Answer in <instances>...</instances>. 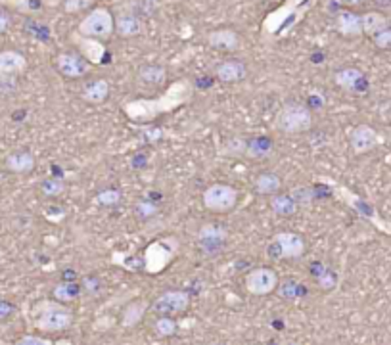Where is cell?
Here are the masks:
<instances>
[{
	"mask_svg": "<svg viewBox=\"0 0 391 345\" xmlns=\"http://www.w3.org/2000/svg\"><path fill=\"white\" fill-rule=\"evenodd\" d=\"M194 96V85L188 79H179L167 86V90L158 98H138L123 106V112L128 119L135 123H150L158 119L163 113L175 112L177 108L184 106Z\"/></svg>",
	"mask_w": 391,
	"mask_h": 345,
	"instance_id": "cell-1",
	"label": "cell"
},
{
	"mask_svg": "<svg viewBox=\"0 0 391 345\" xmlns=\"http://www.w3.org/2000/svg\"><path fill=\"white\" fill-rule=\"evenodd\" d=\"M316 4V0H284V4L272 10L263 21V34L271 39L288 37L294 27L307 16V12Z\"/></svg>",
	"mask_w": 391,
	"mask_h": 345,
	"instance_id": "cell-2",
	"label": "cell"
},
{
	"mask_svg": "<svg viewBox=\"0 0 391 345\" xmlns=\"http://www.w3.org/2000/svg\"><path fill=\"white\" fill-rule=\"evenodd\" d=\"M33 315L35 326L46 334L69 330L75 322L73 310L69 309L66 303L56 302V299H44V302L37 303L33 307Z\"/></svg>",
	"mask_w": 391,
	"mask_h": 345,
	"instance_id": "cell-3",
	"label": "cell"
},
{
	"mask_svg": "<svg viewBox=\"0 0 391 345\" xmlns=\"http://www.w3.org/2000/svg\"><path fill=\"white\" fill-rule=\"evenodd\" d=\"M313 127V115L303 103H286L274 117V129L284 135H299Z\"/></svg>",
	"mask_w": 391,
	"mask_h": 345,
	"instance_id": "cell-4",
	"label": "cell"
},
{
	"mask_svg": "<svg viewBox=\"0 0 391 345\" xmlns=\"http://www.w3.org/2000/svg\"><path fill=\"white\" fill-rule=\"evenodd\" d=\"M115 31V17L111 16V12L104 6L90 10L77 27V33H81L83 37H93L98 41H106L110 39Z\"/></svg>",
	"mask_w": 391,
	"mask_h": 345,
	"instance_id": "cell-5",
	"label": "cell"
},
{
	"mask_svg": "<svg viewBox=\"0 0 391 345\" xmlns=\"http://www.w3.org/2000/svg\"><path fill=\"white\" fill-rule=\"evenodd\" d=\"M177 250H179V241L175 238H163V240H155L152 241L148 248L144 250V265L146 273L150 275H158L162 273L163 268L169 265L171 261L177 255Z\"/></svg>",
	"mask_w": 391,
	"mask_h": 345,
	"instance_id": "cell-6",
	"label": "cell"
},
{
	"mask_svg": "<svg viewBox=\"0 0 391 345\" xmlns=\"http://www.w3.org/2000/svg\"><path fill=\"white\" fill-rule=\"evenodd\" d=\"M204 206L213 213H227L238 204V190L225 182H215L204 192Z\"/></svg>",
	"mask_w": 391,
	"mask_h": 345,
	"instance_id": "cell-7",
	"label": "cell"
},
{
	"mask_svg": "<svg viewBox=\"0 0 391 345\" xmlns=\"http://www.w3.org/2000/svg\"><path fill=\"white\" fill-rule=\"evenodd\" d=\"M280 284L278 273L274 268L257 267L246 276V290L251 295H269Z\"/></svg>",
	"mask_w": 391,
	"mask_h": 345,
	"instance_id": "cell-8",
	"label": "cell"
},
{
	"mask_svg": "<svg viewBox=\"0 0 391 345\" xmlns=\"http://www.w3.org/2000/svg\"><path fill=\"white\" fill-rule=\"evenodd\" d=\"M269 253L280 259H298L305 253V240L296 233L274 234Z\"/></svg>",
	"mask_w": 391,
	"mask_h": 345,
	"instance_id": "cell-9",
	"label": "cell"
},
{
	"mask_svg": "<svg viewBox=\"0 0 391 345\" xmlns=\"http://www.w3.org/2000/svg\"><path fill=\"white\" fill-rule=\"evenodd\" d=\"M190 305V295L182 290H169L158 295V299L152 303V310L160 317H173L184 313Z\"/></svg>",
	"mask_w": 391,
	"mask_h": 345,
	"instance_id": "cell-10",
	"label": "cell"
},
{
	"mask_svg": "<svg viewBox=\"0 0 391 345\" xmlns=\"http://www.w3.org/2000/svg\"><path fill=\"white\" fill-rule=\"evenodd\" d=\"M71 43L77 44L81 56L85 58L90 66H100L106 58V46L102 41L93 39V37H83L81 33H71Z\"/></svg>",
	"mask_w": 391,
	"mask_h": 345,
	"instance_id": "cell-11",
	"label": "cell"
},
{
	"mask_svg": "<svg viewBox=\"0 0 391 345\" xmlns=\"http://www.w3.org/2000/svg\"><path fill=\"white\" fill-rule=\"evenodd\" d=\"M349 144L355 154H366L382 144V137L368 125H359L349 135Z\"/></svg>",
	"mask_w": 391,
	"mask_h": 345,
	"instance_id": "cell-12",
	"label": "cell"
},
{
	"mask_svg": "<svg viewBox=\"0 0 391 345\" xmlns=\"http://www.w3.org/2000/svg\"><path fill=\"white\" fill-rule=\"evenodd\" d=\"M56 68H58L61 75L75 79L86 75L88 69H90V63H88L83 56H79V54L61 52V54H58V58H56Z\"/></svg>",
	"mask_w": 391,
	"mask_h": 345,
	"instance_id": "cell-13",
	"label": "cell"
},
{
	"mask_svg": "<svg viewBox=\"0 0 391 345\" xmlns=\"http://www.w3.org/2000/svg\"><path fill=\"white\" fill-rule=\"evenodd\" d=\"M27 69V58L17 50L0 52V77H16Z\"/></svg>",
	"mask_w": 391,
	"mask_h": 345,
	"instance_id": "cell-14",
	"label": "cell"
},
{
	"mask_svg": "<svg viewBox=\"0 0 391 345\" xmlns=\"http://www.w3.org/2000/svg\"><path fill=\"white\" fill-rule=\"evenodd\" d=\"M215 75L221 83L232 85V83H238L247 75V68L244 61L240 60H222L217 63L215 68Z\"/></svg>",
	"mask_w": 391,
	"mask_h": 345,
	"instance_id": "cell-15",
	"label": "cell"
},
{
	"mask_svg": "<svg viewBox=\"0 0 391 345\" xmlns=\"http://www.w3.org/2000/svg\"><path fill=\"white\" fill-rule=\"evenodd\" d=\"M227 234L229 233L221 226H217V224H205L198 233V241H200V246L205 251L221 250L222 244L227 241Z\"/></svg>",
	"mask_w": 391,
	"mask_h": 345,
	"instance_id": "cell-16",
	"label": "cell"
},
{
	"mask_svg": "<svg viewBox=\"0 0 391 345\" xmlns=\"http://www.w3.org/2000/svg\"><path fill=\"white\" fill-rule=\"evenodd\" d=\"M207 44L219 52L236 50L240 46L238 33L232 31V29H215L207 34Z\"/></svg>",
	"mask_w": 391,
	"mask_h": 345,
	"instance_id": "cell-17",
	"label": "cell"
},
{
	"mask_svg": "<svg viewBox=\"0 0 391 345\" xmlns=\"http://www.w3.org/2000/svg\"><path fill=\"white\" fill-rule=\"evenodd\" d=\"M334 26H336V31L343 34V37H359V34H363L361 16L355 14V12H349V10H343V12H340L336 16Z\"/></svg>",
	"mask_w": 391,
	"mask_h": 345,
	"instance_id": "cell-18",
	"label": "cell"
},
{
	"mask_svg": "<svg viewBox=\"0 0 391 345\" xmlns=\"http://www.w3.org/2000/svg\"><path fill=\"white\" fill-rule=\"evenodd\" d=\"M115 31L123 37V39H135L138 34H142L144 31V23L140 17H136L135 14H121L115 19Z\"/></svg>",
	"mask_w": 391,
	"mask_h": 345,
	"instance_id": "cell-19",
	"label": "cell"
},
{
	"mask_svg": "<svg viewBox=\"0 0 391 345\" xmlns=\"http://www.w3.org/2000/svg\"><path fill=\"white\" fill-rule=\"evenodd\" d=\"M272 152H274V144L271 138L256 137L247 140L246 155L249 159H267V157H271Z\"/></svg>",
	"mask_w": 391,
	"mask_h": 345,
	"instance_id": "cell-20",
	"label": "cell"
},
{
	"mask_svg": "<svg viewBox=\"0 0 391 345\" xmlns=\"http://www.w3.org/2000/svg\"><path fill=\"white\" fill-rule=\"evenodd\" d=\"M83 100L88 103H102L110 96V83L106 79H96L83 88Z\"/></svg>",
	"mask_w": 391,
	"mask_h": 345,
	"instance_id": "cell-21",
	"label": "cell"
},
{
	"mask_svg": "<svg viewBox=\"0 0 391 345\" xmlns=\"http://www.w3.org/2000/svg\"><path fill=\"white\" fill-rule=\"evenodd\" d=\"M254 188H256L259 194H263V196H274V194L282 188L280 177L272 171H263L261 175H257L256 179H254Z\"/></svg>",
	"mask_w": 391,
	"mask_h": 345,
	"instance_id": "cell-22",
	"label": "cell"
},
{
	"mask_svg": "<svg viewBox=\"0 0 391 345\" xmlns=\"http://www.w3.org/2000/svg\"><path fill=\"white\" fill-rule=\"evenodd\" d=\"M6 169L17 175H26L35 169V157L29 152H14L6 157Z\"/></svg>",
	"mask_w": 391,
	"mask_h": 345,
	"instance_id": "cell-23",
	"label": "cell"
},
{
	"mask_svg": "<svg viewBox=\"0 0 391 345\" xmlns=\"http://www.w3.org/2000/svg\"><path fill=\"white\" fill-rule=\"evenodd\" d=\"M148 307H150V305H148V302H144V299L128 303L127 307H125V310H123V317H121V326L123 328L136 326L140 320L144 319Z\"/></svg>",
	"mask_w": 391,
	"mask_h": 345,
	"instance_id": "cell-24",
	"label": "cell"
},
{
	"mask_svg": "<svg viewBox=\"0 0 391 345\" xmlns=\"http://www.w3.org/2000/svg\"><path fill=\"white\" fill-rule=\"evenodd\" d=\"M81 293H83V288H81V284H77V282H60V284L54 286V290H52V297L60 303H69V302H75V299H79V297H81Z\"/></svg>",
	"mask_w": 391,
	"mask_h": 345,
	"instance_id": "cell-25",
	"label": "cell"
},
{
	"mask_svg": "<svg viewBox=\"0 0 391 345\" xmlns=\"http://www.w3.org/2000/svg\"><path fill=\"white\" fill-rule=\"evenodd\" d=\"M138 79L146 83V85L152 86H160L167 81V69L163 66H158V63H152V66H144L138 71Z\"/></svg>",
	"mask_w": 391,
	"mask_h": 345,
	"instance_id": "cell-26",
	"label": "cell"
},
{
	"mask_svg": "<svg viewBox=\"0 0 391 345\" xmlns=\"http://www.w3.org/2000/svg\"><path fill=\"white\" fill-rule=\"evenodd\" d=\"M361 26H363V33L374 37L382 33L383 29H388V17L378 12H368L365 16H361Z\"/></svg>",
	"mask_w": 391,
	"mask_h": 345,
	"instance_id": "cell-27",
	"label": "cell"
},
{
	"mask_svg": "<svg viewBox=\"0 0 391 345\" xmlns=\"http://www.w3.org/2000/svg\"><path fill=\"white\" fill-rule=\"evenodd\" d=\"M334 81H336V85L341 86V88L353 90V88H357L359 83L363 81V73L355 68H345L334 75Z\"/></svg>",
	"mask_w": 391,
	"mask_h": 345,
	"instance_id": "cell-28",
	"label": "cell"
},
{
	"mask_svg": "<svg viewBox=\"0 0 391 345\" xmlns=\"http://www.w3.org/2000/svg\"><path fill=\"white\" fill-rule=\"evenodd\" d=\"M298 206L299 204L292 198V196H272L271 199L272 213H276V215H282V217L294 215V213L298 211Z\"/></svg>",
	"mask_w": 391,
	"mask_h": 345,
	"instance_id": "cell-29",
	"label": "cell"
},
{
	"mask_svg": "<svg viewBox=\"0 0 391 345\" xmlns=\"http://www.w3.org/2000/svg\"><path fill=\"white\" fill-rule=\"evenodd\" d=\"M155 332L160 334L162 337H169L173 334H177V330H179V322L173 319V317H160V319L155 320Z\"/></svg>",
	"mask_w": 391,
	"mask_h": 345,
	"instance_id": "cell-30",
	"label": "cell"
},
{
	"mask_svg": "<svg viewBox=\"0 0 391 345\" xmlns=\"http://www.w3.org/2000/svg\"><path fill=\"white\" fill-rule=\"evenodd\" d=\"M96 201L100 204V206H117L121 201V192L115 188H108L100 192L98 196H96Z\"/></svg>",
	"mask_w": 391,
	"mask_h": 345,
	"instance_id": "cell-31",
	"label": "cell"
},
{
	"mask_svg": "<svg viewBox=\"0 0 391 345\" xmlns=\"http://www.w3.org/2000/svg\"><path fill=\"white\" fill-rule=\"evenodd\" d=\"M135 213L140 219H150V217L158 213V206L153 201H148V199H140V201H136Z\"/></svg>",
	"mask_w": 391,
	"mask_h": 345,
	"instance_id": "cell-32",
	"label": "cell"
},
{
	"mask_svg": "<svg viewBox=\"0 0 391 345\" xmlns=\"http://www.w3.org/2000/svg\"><path fill=\"white\" fill-rule=\"evenodd\" d=\"M41 190H43L44 196H60L61 192L66 190V184L58 179H46V181L41 184Z\"/></svg>",
	"mask_w": 391,
	"mask_h": 345,
	"instance_id": "cell-33",
	"label": "cell"
},
{
	"mask_svg": "<svg viewBox=\"0 0 391 345\" xmlns=\"http://www.w3.org/2000/svg\"><path fill=\"white\" fill-rule=\"evenodd\" d=\"M93 2L94 0H64V10H66L68 14H77V12H81V10L88 8Z\"/></svg>",
	"mask_w": 391,
	"mask_h": 345,
	"instance_id": "cell-34",
	"label": "cell"
},
{
	"mask_svg": "<svg viewBox=\"0 0 391 345\" xmlns=\"http://www.w3.org/2000/svg\"><path fill=\"white\" fill-rule=\"evenodd\" d=\"M246 144H247V140H244V138H234V140H229V142H227V154L246 155Z\"/></svg>",
	"mask_w": 391,
	"mask_h": 345,
	"instance_id": "cell-35",
	"label": "cell"
},
{
	"mask_svg": "<svg viewBox=\"0 0 391 345\" xmlns=\"http://www.w3.org/2000/svg\"><path fill=\"white\" fill-rule=\"evenodd\" d=\"M299 293V284L294 280V278H289L288 282H284L280 288V295L282 299H294L296 295Z\"/></svg>",
	"mask_w": 391,
	"mask_h": 345,
	"instance_id": "cell-36",
	"label": "cell"
},
{
	"mask_svg": "<svg viewBox=\"0 0 391 345\" xmlns=\"http://www.w3.org/2000/svg\"><path fill=\"white\" fill-rule=\"evenodd\" d=\"M14 345H54V342L41 336H23L19 337Z\"/></svg>",
	"mask_w": 391,
	"mask_h": 345,
	"instance_id": "cell-37",
	"label": "cell"
},
{
	"mask_svg": "<svg viewBox=\"0 0 391 345\" xmlns=\"http://www.w3.org/2000/svg\"><path fill=\"white\" fill-rule=\"evenodd\" d=\"M374 43L380 48H391V29H383L382 33L374 34Z\"/></svg>",
	"mask_w": 391,
	"mask_h": 345,
	"instance_id": "cell-38",
	"label": "cell"
},
{
	"mask_svg": "<svg viewBox=\"0 0 391 345\" xmlns=\"http://www.w3.org/2000/svg\"><path fill=\"white\" fill-rule=\"evenodd\" d=\"M14 310H16V307L12 303L6 302V299H0V320L8 319L10 315H14Z\"/></svg>",
	"mask_w": 391,
	"mask_h": 345,
	"instance_id": "cell-39",
	"label": "cell"
},
{
	"mask_svg": "<svg viewBox=\"0 0 391 345\" xmlns=\"http://www.w3.org/2000/svg\"><path fill=\"white\" fill-rule=\"evenodd\" d=\"M0 2L12 4V6H16V8L21 10V12H31V10H33V6H29V0H0Z\"/></svg>",
	"mask_w": 391,
	"mask_h": 345,
	"instance_id": "cell-40",
	"label": "cell"
},
{
	"mask_svg": "<svg viewBox=\"0 0 391 345\" xmlns=\"http://www.w3.org/2000/svg\"><path fill=\"white\" fill-rule=\"evenodd\" d=\"M10 21H12V17L6 10L0 8V33H4V31H8L10 27Z\"/></svg>",
	"mask_w": 391,
	"mask_h": 345,
	"instance_id": "cell-41",
	"label": "cell"
},
{
	"mask_svg": "<svg viewBox=\"0 0 391 345\" xmlns=\"http://www.w3.org/2000/svg\"><path fill=\"white\" fill-rule=\"evenodd\" d=\"M336 2L341 4V6H357V4L365 2V0H336Z\"/></svg>",
	"mask_w": 391,
	"mask_h": 345,
	"instance_id": "cell-42",
	"label": "cell"
},
{
	"mask_svg": "<svg viewBox=\"0 0 391 345\" xmlns=\"http://www.w3.org/2000/svg\"><path fill=\"white\" fill-rule=\"evenodd\" d=\"M54 345H73L69 339H60V342H54Z\"/></svg>",
	"mask_w": 391,
	"mask_h": 345,
	"instance_id": "cell-43",
	"label": "cell"
},
{
	"mask_svg": "<svg viewBox=\"0 0 391 345\" xmlns=\"http://www.w3.org/2000/svg\"><path fill=\"white\" fill-rule=\"evenodd\" d=\"M4 259V250H2V246H0V261Z\"/></svg>",
	"mask_w": 391,
	"mask_h": 345,
	"instance_id": "cell-44",
	"label": "cell"
}]
</instances>
